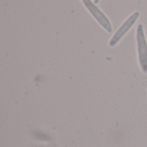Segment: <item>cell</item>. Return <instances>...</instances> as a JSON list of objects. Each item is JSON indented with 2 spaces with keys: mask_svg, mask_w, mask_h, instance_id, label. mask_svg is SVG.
I'll return each instance as SVG.
<instances>
[{
  "mask_svg": "<svg viewBox=\"0 0 147 147\" xmlns=\"http://www.w3.org/2000/svg\"><path fill=\"white\" fill-rule=\"evenodd\" d=\"M136 41H137V50L139 56V62L141 70L144 73H147V41L144 27L140 24L136 30Z\"/></svg>",
  "mask_w": 147,
  "mask_h": 147,
  "instance_id": "obj_1",
  "label": "cell"
},
{
  "mask_svg": "<svg viewBox=\"0 0 147 147\" xmlns=\"http://www.w3.org/2000/svg\"><path fill=\"white\" fill-rule=\"evenodd\" d=\"M83 3L88 9V11L91 14V16L95 18V20L108 32L111 33L113 28L110 23V21L105 16V14L101 11V9L92 2V0H82Z\"/></svg>",
  "mask_w": 147,
  "mask_h": 147,
  "instance_id": "obj_2",
  "label": "cell"
},
{
  "mask_svg": "<svg viewBox=\"0 0 147 147\" xmlns=\"http://www.w3.org/2000/svg\"><path fill=\"white\" fill-rule=\"evenodd\" d=\"M139 17H140V12L135 11L134 13H133L121 24V26L116 30V32L115 33V34L113 35V37L109 40V46L110 47H115L122 39V37L130 30V28L134 25V23L139 19Z\"/></svg>",
  "mask_w": 147,
  "mask_h": 147,
  "instance_id": "obj_3",
  "label": "cell"
}]
</instances>
